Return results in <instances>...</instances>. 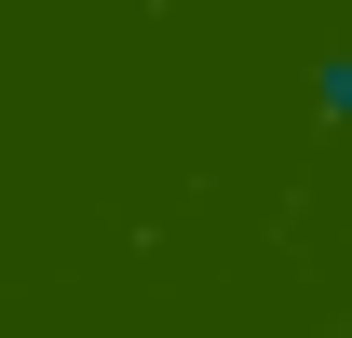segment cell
<instances>
[{"label":"cell","mask_w":352,"mask_h":338,"mask_svg":"<svg viewBox=\"0 0 352 338\" xmlns=\"http://www.w3.org/2000/svg\"><path fill=\"white\" fill-rule=\"evenodd\" d=\"M311 122H352V54H325V68H311Z\"/></svg>","instance_id":"obj_1"}]
</instances>
